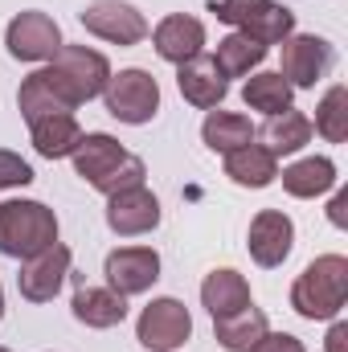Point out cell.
I'll use <instances>...</instances> for the list:
<instances>
[{
    "label": "cell",
    "mask_w": 348,
    "mask_h": 352,
    "mask_svg": "<svg viewBox=\"0 0 348 352\" xmlns=\"http://www.w3.org/2000/svg\"><path fill=\"white\" fill-rule=\"evenodd\" d=\"M29 135H33L37 156H45V160H66V156H74V148H78V140H83V127H78L74 115H50V119L29 123Z\"/></svg>",
    "instance_id": "cell-22"
},
{
    "label": "cell",
    "mask_w": 348,
    "mask_h": 352,
    "mask_svg": "<svg viewBox=\"0 0 348 352\" xmlns=\"http://www.w3.org/2000/svg\"><path fill=\"white\" fill-rule=\"evenodd\" d=\"M348 303V258L320 254L291 283V307L303 320H336Z\"/></svg>",
    "instance_id": "cell-2"
},
{
    "label": "cell",
    "mask_w": 348,
    "mask_h": 352,
    "mask_svg": "<svg viewBox=\"0 0 348 352\" xmlns=\"http://www.w3.org/2000/svg\"><path fill=\"white\" fill-rule=\"evenodd\" d=\"M17 107H21L25 123L50 119V115H74V111H70V107L50 90V82L41 78V70H37V74H29V78L21 82V90H17Z\"/></svg>",
    "instance_id": "cell-27"
},
{
    "label": "cell",
    "mask_w": 348,
    "mask_h": 352,
    "mask_svg": "<svg viewBox=\"0 0 348 352\" xmlns=\"http://www.w3.org/2000/svg\"><path fill=\"white\" fill-rule=\"evenodd\" d=\"M107 226H111V234H119V238L152 234V230L160 226V201H156V192H152L148 184L111 192V197H107Z\"/></svg>",
    "instance_id": "cell-12"
},
{
    "label": "cell",
    "mask_w": 348,
    "mask_h": 352,
    "mask_svg": "<svg viewBox=\"0 0 348 352\" xmlns=\"http://www.w3.org/2000/svg\"><path fill=\"white\" fill-rule=\"evenodd\" d=\"M348 192H336V197H332V205H328V221H332V226H336V230H345L348 226Z\"/></svg>",
    "instance_id": "cell-31"
},
{
    "label": "cell",
    "mask_w": 348,
    "mask_h": 352,
    "mask_svg": "<svg viewBox=\"0 0 348 352\" xmlns=\"http://www.w3.org/2000/svg\"><path fill=\"white\" fill-rule=\"evenodd\" d=\"M74 173L87 180L94 192H102V197H111V192H123V188H135V184H144V160L140 156H131L115 135H107V131H87L83 140H78V148H74Z\"/></svg>",
    "instance_id": "cell-1"
},
{
    "label": "cell",
    "mask_w": 348,
    "mask_h": 352,
    "mask_svg": "<svg viewBox=\"0 0 348 352\" xmlns=\"http://www.w3.org/2000/svg\"><path fill=\"white\" fill-rule=\"evenodd\" d=\"M226 176L242 188H266L279 180V156H270L262 144H242L226 152Z\"/></svg>",
    "instance_id": "cell-20"
},
{
    "label": "cell",
    "mask_w": 348,
    "mask_h": 352,
    "mask_svg": "<svg viewBox=\"0 0 348 352\" xmlns=\"http://www.w3.org/2000/svg\"><path fill=\"white\" fill-rule=\"evenodd\" d=\"M135 336H140L144 349H152V352H176L180 344H188V336H193V316L173 295L152 299L140 311V320H135Z\"/></svg>",
    "instance_id": "cell-7"
},
{
    "label": "cell",
    "mask_w": 348,
    "mask_h": 352,
    "mask_svg": "<svg viewBox=\"0 0 348 352\" xmlns=\"http://www.w3.org/2000/svg\"><path fill=\"white\" fill-rule=\"evenodd\" d=\"M312 131H320L328 144H345V140H348V87H345V82L328 87V94L320 98Z\"/></svg>",
    "instance_id": "cell-28"
},
{
    "label": "cell",
    "mask_w": 348,
    "mask_h": 352,
    "mask_svg": "<svg viewBox=\"0 0 348 352\" xmlns=\"http://www.w3.org/2000/svg\"><path fill=\"white\" fill-rule=\"evenodd\" d=\"M152 45H156V54L164 62L180 66V62H188V58H197L205 50V25L197 16H188V12H173L152 29Z\"/></svg>",
    "instance_id": "cell-16"
},
{
    "label": "cell",
    "mask_w": 348,
    "mask_h": 352,
    "mask_svg": "<svg viewBox=\"0 0 348 352\" xmlns=\"http://www.w3.org/2000/svg\"><path fill=\"white\" fill-rule=\"evenodd\" d=\"M201 303H205V311H209L213 320H221V316H234V311L250 307L254 299H250V283H246L238 270L221 266V270L205 274V283H201Z\"/></svg>",
    "instance_id": "cell-18"
},
{
    "label": "cell",
    "mask_w": 348,
    "mask_h": 352,
    "mask_svg": "<svg viewBox=\"0 0 348 352\" xmlns=\"http://www.w3.org/2000/svg\"><path fill=\"white\" fill-rule=\"evenodd\" d=\"M70 263H74V254H70V246H62V242L37 250L33 258H25V263H21V274H17L21 299H29V303H50V299L62 291V283H66V274H70Z\"/></svg>",
    "instance_id": "cell-11"
},
{
    "label": "cell",
    "mask_w": 348,
    "mask_h": 352,
    "mask_svg": "<svg viewBox=\"0 0 348 352\" xmlns=\"http://www.w3.org/2000/svg\"><path fill=\"white\" fill-rule=\"evenodd\" d=\"M4 45H8V54H12L17 62H50L66 41H62V29H58V21H54L50 12L29 8V12H17V16L8 21Z\"/></svg>",
    "instance_id": "cell-8"
},
{
    "label": "cell",
    "mask_w": 348,
    "mask_h": 352,
    "mask_svg": "<svg viewBox=\"0 0 348 352\" xmlns=\"http://www.w3.org/2000/svg\"><path fill=\"white\" fill-rule=\"evenodd\" d=\"M262 58H266V45L254 41V37H246V33L221 37V41H217V54H213V62H217V70L226 74V82H230V78H246L250 70H259Z\"/></svg>",
    "instance_id": "cell-25"
},
{
    "label": "cell",
    "mask_w": 348,
    "mask_h": 352,
    "mask_svg": "<svg viewBox=\"0 0 348 352\" xmlns=\"http://www.w3.org/2000/svg\"><path fill=\"white\" fill-rule=\"evenodd\" d=\"M291 246H295V221L283 209H259L254 221H250V234H246L250 258L266 270H274V266L287 263Z\"/></svg>",
    "instance_id": "cell-14"
},
{
    "label": "cell",
    "mask_w": 348,
    "mask_h": 352,
    "mask_svg": "<svg viewBox=\"0 0 348 352\" xmlns=\"http://www.w3.org/2000/svg\"><path fill=\"white\" fill-rule=\"evenodd\" d=\"M25 184H33L29 160H21L17 152L0 148V188H25Z\"/></svg>",
    "instance_id": "cell-29"
},
{
    "label": "cell",
    "mask_w": 348,
    "mask_h": 352,
    "mask_svg": "<svg viewBox=\"0 0 348 352\" xmlns=\"http://www.w3.org/2000/svg\"><path fill=\"white\" fill-rule=\"evenodd\" d=\"M74 320L78 324H87V328H115V324H123L127 320V299L119 295V291H111V287H78L74 291Z\"/></svg>",
    "instance_id": "cell-19"
},
{
    "label": "cell",
    "mask_w": 348,
    "mask_h": 352,
    "mask_svg": "<svg viewBox=\"0 0 348 352\" xmlns=\"http://www.w3.org/2000/svg\"><path fill=\"white\" fill-rule=\"evenodd\" d=\"M336 62V50L328 37L316 33H291L283 41V78L291 82V90H312Z\"/></svg>",
    "instance_id": "cell-9"
},
{
    "label": "cell",
    "mask_w": 348,
    "mask_h": 352,
    "mask_svg": "<svg viewBox=\"0 0 348 352\" xmlns=\"http://www.w3.org/2000/svg\"><path fill=\"white\" fill-rule=\"evenodd\" d=\"M54 242H58V217H54L50 205L21 201V197L0 205V254L4 258L25 263V258H33L37 250L54 246Z\"/></svg>",
    "instance_id": "cell-4"
},
{
    "label": "cell",
    "mask_w": 348,
    "mask_h": 352,
    "mask_svg": "<svg viewBox=\"0 0 348 352\" xmlns=\"http://www.w3.org/2000/svg\"><path fill=\"white\" fill-rule=\"evenodd\" d=\"M0 352H8V349H0Z\"/></svg>",
    "instance_id": "cell-34"
},
{
    "label": "cell",
    "mask_w": 348,
    "mask_h": 352,
    "mask_svg": "<svg viewBox=\"0 0 348 352\" xmlns=\"http://www.w3.org/2000/svg\"><path fill=\"white\" fill-rule=\"evenodd\" d=\"M266 332H270V324H266V316H262L254 303L242 307V311H234V316L213 320V336H217V344L226 352H250Z\"/></svg>",
    "instance_id": "cell-23"
},
{
    "label": "cell",
    "mask_w": 348,
    "mask_h": 352,
    "mask_svg": "<svg viewBox=\"0 0 348 352\" xmlns=\"http://www.w3.org/2000/svg\"><path fill=\"white\" fill-rule=\"evenodd\" d=\"M201 140H205V148H213V152L226 156V152H234V148H242V144H254V127H250L246 115L209 111L205 123H201Z\"/></svg>",
    "instance_id": "cell-24"
},
{
    "label": "cell",
    "mask_w": 348,
    "mask_h": 352,
    "mask_svg": "<svg viewBox=\"0 0 348 352\" xmlns=\"http://www.w3.org/2000/svg\"><path fill=\"white\" fill-rule=\"evenodd\" d=\"M283 188L299 201H312V197H324L336 188V164L328 156H307V160H295L291 168H283Z\"/></svg>",
    "instance_id": "cell-21"
},
{
    "label": "cell",
    "mask_w": 348,
    "mask_h": 352,
    "mask_svg": "<svg viewBox=\"0 0 348 352\" xmlns=\"http://www.w3.org/2000/svg\"><path fill=\"white\" fill-rule=\"evenodd\" d=\"M102 274H107V287L119 291L123 299L144 295V291H152V283L160 278V254H156L152 246H123V250H111Z\"/></svg>",
    "instance_id": "cell-13"
},
{
    "label": "cell",
    "mask_w": 348,
    "mask_h": 352,
    "mask_svg": "<svg viewBox=\"0 0 348 352\" xmlns=\"http://www.w3.org/2000/svg\"><path fill=\"white\" fill-rule=\"evenodd\" d=\"M328 352H348V324L345 320H336L332 324V332H328V344H324Z\"/></svg>",
    "instance_id": "cell-32"
},
{
    "label": "cell",
    "mask_w": 348,
    "mask_h": 352,
    "mask_svg": "<svg viewBox=\"0 0 348 352\" xmlns=\"http://www.w3.org/2000/svg\"><path fill=\"white\" fill-rule=\"evenodd\" d=\"M41 78H45L50 90L74 111V107H83V102L98 98V94L107 90L111 62H107L98 50H90V45H62V50L50 58V66L41 70Z\"/></svg>",
    "instance_id": "cell-3"
},
{
    "label": "cell",
    "mask_w": 348,
    "mask_h": 352,
    "mask_svg": "<svg viewBox=\"0 0 348 352\" xmlns=\"http://www.w3.org/2000/svg\"><path fill=\"white\" fill-rule=\"evenodd\" d=\"M250 352H307V349H303V340L291 336V332H266Z\"/></svg>",
    "instance_id": "cell-30"
},
{
    "label": "cell",
    "mask_w": 348,
    "mask_h": 352,
    "mask_svg": "<svg viewBox=\"0 0 348 352\" xmlns=\"http://www.w3.org/2000/svg\"><path fill=\"white\" fill-rule=\"evenodd\" d=\"M78 21H83L87 33L111 41V45H140L152 33L144 12L135 4H127V0H94L78 12Z\"/></svg>",
    "instance_id": "cell-10"
},
{
    "label": "cell",
    "mask_w": 348,
    "mask_h": 352,
    "mask_svg": "<svg viewBox=\"0 0 348 352\" xmlns=\"http://www.w3.org/2000/svg\"><path fill=\"white\" fill-rule=\"evenodd\" d=\"M291 98H295V90H291V82H287L279 70L250 74L246 87H242V102H246L250 111H262V115H279V111H287Z\"/></svg>",
    "instance_id": "cell-26"
},
{
    "label": "cell",
    "mask_w": 348,
    "mask_h": 352,
    "mask_svg": "<svg viewBox=\"0 0 348 352\" xmlns=\"http://www.w3.org/2000/svg\"><path fill=\"white\" fill-rule=\"evenodd\" d=\"M0 320H4V287H0Z\"/></svg>",
    "instance_id": "cell-33"
},
{
    "label": "cell",
    "mask_w": 348,
    "mask_h": 352,
    "mask_svg": "<svg viewBox=\"0 0 348 352\" xmlns=\"http://www.w3.org/2000/svg\"><path fill=\"white\" fill-rule=\"evenodd\" d=\"M262 140V148L270 152V156H295V152H303L307 144H312V119L303 115V111H295V107H287V111H279V115H266V123H262V131H254Z\"/></svg>",
    "instance_id": "cell-17"
},
{
    "label": "cell",
    "mask_w": 348,
    "mask_h": 352,
    "mask_svg": "<svg viewBox=\"0 0 348 352\" xmlns=\"http://www.w3.org/2000/svg\"><path fill=\"white\" fill-rule=\"evenodd\" d=\"M176 87L184 94V102L197 107V111H217L226 102V94H230V82L217 70L213 54H197V58L180 62L176 66Z\"/></svg>",
    "instance_id": "cell-15"
},
{
    "label": "cell",
    "mask_w": 348,
    "mask_h": 352,
    "mask_svg": "<svg viewBox=\"0 0 348 352\" xmlns=\"http://www.w3.org/2000/svg\"><path fill=\"white\" fill-rule=\"evenodd\" d=\"M102 102H107V115H115L119 123L144 127L160 111V82L148 70H135V66L131 70H119V74L107 78Z\"/></svg>",
    "instance_id": "cell-6"
},
{
    "label": "cell",
    "mask_w": 348,
    "mask_h": 352,
    "mask_svg": "<svg viewBox=\"0 0 348 352\" xmlns=\"http://www.w3.org/2000/svg\"><path fill=\"white\" fill-rule=\"evenodd\" d=\"M209 12H217V21L234 25L238 33L262 41L266 50L283 45L295 33V12L274 0H217V4H209Z\"/></svg>",
    "instance_id": "cell-5"
}]
</instances>
